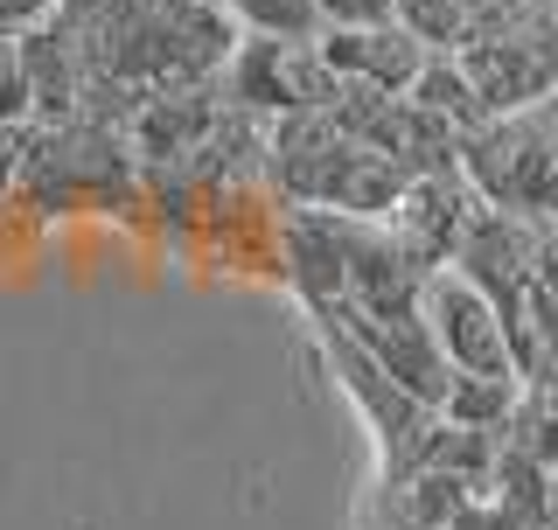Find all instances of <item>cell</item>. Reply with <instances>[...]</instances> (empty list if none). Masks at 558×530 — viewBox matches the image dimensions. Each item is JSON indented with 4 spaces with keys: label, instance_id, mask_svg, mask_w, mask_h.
<instances>
[{
    "label": "cell",
    "instance_id": "obj_1",
    "mask_svg": "<svg viewBox=\"0 0 558 530\" xmlns=\"http://www.w3.org/2000/svg\"><path fill=\"white\" fill-rule=\"evenodd\" d=\"M258 182L279 203L384 224L398 189H405V168L371 154L363 140H349L328 112H293V119H272L266 127V168H258Z\"/></svg>",
    "mask_w": 558,
    "mask_h": 530
},
{
    "label": "cell",
    "instance_id": "obj_2",
    "mask_svg": "<svg viewBox=\"0 0 558 530\" xmlns=\"http://www.w3.org/2000/svg\"><path fill=\"white\" fill-rule=\"evenodd\" d=\"M140 196V161L126 133L105 119H28L22 168H14V203L28 209H112Z\"/></svg>",
    "mask_w": 558,
    "mask_h": 530
},
{
    "label": "cell",
    "instance_id": "obj_3",
    "mask_svg": "<svg viewBox=\"0 0 558 530\" xmlns=\"http://www.w3.org/2000/svg\"><path fill=\"white\" fill-rule=\"evenodd\" d=\"M453 174L468 196L502 217H551L558 189V133H551V98L523 112H488L482 127L453 140Z\"/></svg>",
    "mask_w": 558,
    "mask_h": 530
},
{
    "label": "cell",
    "instance_id": "obj_4",
    "mask_svg": "<svg viewBox=\"0 0 558 530\" xmlns=\"http://www.w3.org/2000/svg\"><path fill=\"white\" fill-rule=\"evenodd\" d=\"M223 98L252 119H293V112H322L336 98L314 35H238L231 57L217 70Z\"/></svg>",
    "mask_w": 558,
    "mask_h": 530
},
{
    "label": "cell",
    "instance_id": "obj_5",
    "mask_svg": "<svg viewBox=\"0 0 558 530\" xmlns=\"http://www.w3.org/2000/svg\"><path fill=\"white\" fill-rule=\"evenodd\" d=\"M418 322H426L433 349H440V363L453 370V377H517L496 300H488L482 287H468L453 265H433V273L418 279Z\"/></svg>",
    "mask_w": 558,
    "mask_h": 530
},
{
    "label": "cell",
    "instance_id": "obj_6",
    "mask_svg": "<svg viewBox=\"0 0 558 530\" xmlns=\"http://www.w3.org/2000/svg\"><path fill=\"white\" fill-rule=\"evenodd\" d=\"M314 49H322L328 77L356 84V92H384V98H405L426 49L412 43L398 22H342V28H314Z\"/></svg>",
    "mask_w": 558,
    "mask_h": 530
},
{
    "label": "cell",
    "instance_id": "obj_7",
    "mask_svg": "<svg viewBox=\"0 0 558 530\" xmlns=\"http://www.w3.org/2000/svg\"><path fill=\"white\" fill-rule=\"evenodd\" d=\"M475 209L482 203L468 196L461 174L433 168V174H405V189H398V203H391V217H384V224H391V238L405 244L418 265H447Z\"/></svg>",
    "mask_w": 558,
    "mask_h": 530
},
{
    "label": "cell",
    "instance_id": "obj_8",
    "mask_svg": "<svg viewBox=\"0 0 558 530\" xmlns=\"http://www.w3.org/2000/svg\"><path fill=\"white\" fill-rule=\"evenodd\" d=\"M279 273L287 287L307 300L314 314H328L342 300V244H349V217L336 209H301V203H279Z\"/></svg>",
    "mask_w": 558,
    "mask_h": 530
},
{
    "label": "cell",
    "instance_id": "obj_9",
    "mask_svg": "<svg viewBox=\"0 0 558 530\" xmlns=\"http://www.w3.org/2000/svg\"><path fill=\"white\" fill-rule=\"evenodd\" d=\"M391 22L405 28L426 57H447L468 35V0H391Z\"/></svg>",
    "mask_w": 558,
    "mask_h": 530
},
{
    "label": "cell",
    "instance_id": "obj_10",
    "mask_svg": "<svg viewBox=\"0 0 558 530\" xmlns=\"http://www.w3.org/2000/svg\"><path fill=\"white\" fill-rule=\"evenodd\" d=\"M217 8L231 14L238 35H314L322 28L314 0H217Z\"/></svg>",
    "mask_w": 558,
    "mask_h": 530
},
{
    "label": "cell",
    "instance_id": "obj_11",
    "mask_svg": "<svg viewBox=\"0 0 558 530\" xmlns=\"http://www.w3.org/2000/svg\"><path fill=\"white\" fill-rule=\"evenodd\" d=\"M322 28H342V22H391V0H314Z\"/></svg>",
    "mask_w": 558,
    "mask_h": 530
},
{
    "label": "cell",
    "instance_id": "obj_12",
    "mask_svg": "<svg viewBox=\"0 0 558 530\" xmlns=\"http://www.w3.org/2000/svg\"><path fill=\"white\" fill-rule=\"evenodd\" d=\"M57 14V0H0V35H28Z\"/></svg>",
    "mask_w": 558,
    "mask_h": 530
}]
</instances>
